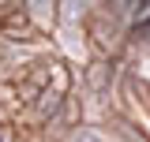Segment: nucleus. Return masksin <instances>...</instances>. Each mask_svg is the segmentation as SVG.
<instances>
[{
    "label": "nucleus",
    "instance_id": "f257e3e1",
    "mask_svg": "<svg viewBox=\"0 0 150 142\" xmlns=\"http://www.w3.org/2000/svg\"><path fill=\"white\" fill-rule=\"evenodd\" d=\"M0 142H8V138H4V135H0Z\"/></svg>",
    "mask_w": 150,
    "mask_h": 142
}]
</instances>
